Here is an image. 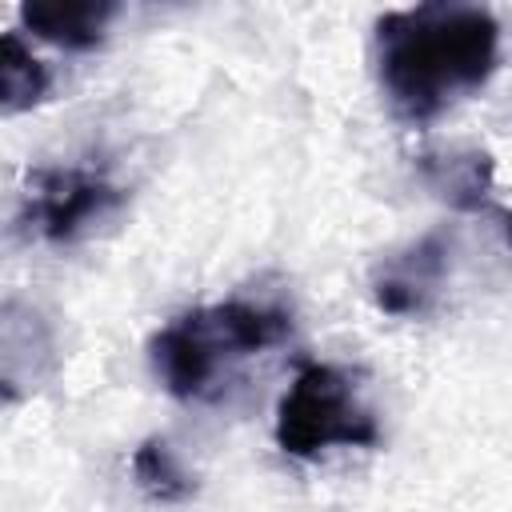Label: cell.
<instances>
[{
  "mask_svg": "<svg viewBox=\"0 0 512 512\" xmlns=\"http://www.w3.org/2000/svg\"><path fill=\"white\" fill-rule=\"evenodd\" d=\"M372 60L388 108L408 124L444 116L500 64V24L476 4H412L376 20Z\"/></svg>",
  "mask_w": 512,
  "mask_h": 512,
  "instance_id": "cell-1",
  "label": "cell"
},
{
  "mask_svg": "<svg viewBox=\"0 0 512 512\" xmlns=\"http://www.w3.org/2000/svg\"><path fill=\"white\" fill-rule=\"evenodd\" d=\"M292 316L264 300H220L172 316L148 340V364L160 388L184 404L224 388L236 364L288 340Z\"/></svg>",
  "mask_w": 512,
  "mask_h": 512,
  "instance_id": "cell-2",
  "label": "cell"
},
{
  "mask_svg": "<svg viewBox=\"0 0 512 512\" xmlns=\"http://www.w3.org/2000/svg\"><path fill=\"white\" fill-rule=\"evenodd\" d=\"M276 444L296 460H316L328 448H372L380 424L360 400L352 376L336 364H304L276 404Z\"/></svg>",
  "mask_w": 512,
  "mask_h": 512,
  "instance_id": "cell-3",
  "label": "cell"
},
{
  "mask_svg": "<svg viewBox=\"0 0 512 512\" xmlns=\"http://www.w3.org/2000/svg\"><path fill=\"white\" fill-rule=\"evenodd\" d=\"M120 204H124V188L116 180L84 164H60V168H40L32 176L16 224L44 244H72L92 224L112 216Z\"/></svg>",
  "mask_w": 512,
  "mask_h": 512,
  "instance_id": "cell-4",
  "label": "cell"
},
{
  "mask_svg": "<svg viewBox=\"0 0 512 512\" xmlns=\"http://www.w3.org/2000/svg\"><path fill=\"white\" fill-rule=\"evenodd\" d=\"M452 268V232L432 228L372 268V300L388 316H424Z\"/></svg>",
  "mask_w": 512,
  "mask_h": 512,
  "instance_id": "cell-5",
  "label": "cell"
},
{
  "mask_svg": "<svg viewBox=\"0 0 512 512\" xmlns=\"http://www.w3.org/2000/svg\"><path fill=\"white\" fill-rule=\"evenodd\" d=\"M116 12L112 0H32L20 4V24L56 48L88 52L104 40Z\"/></svg>",
  "mask_w": 512,
  "mask_h": 512,
  "instance_id": "cell-6",
  "label": "cell"
},
{
  "mask_svg": "<svg viewBox=\"0 0 512 512\" xmlns=\"http://www.w3.org/2000/svg\"><path fill=\"white\" fill-rule=\"evenodd\" d=\"M420 176L436 196H444L460 212H480L496 216L500 200L492 192V156L464 148V152H440V156H420Z\"/></svg>",
  "mask_w": 512,
  "mask_h": 512,
  "instance_id": "cell-7",
  "label": "cell"
},
{
  "mask_svg": "<svg viewBox=\"0 0 512 512\" xmlns=\"http://www.w3.org/2000/svg\"><path fill=\"white\" fill-rule=\"evenodd\" d=\"M48 92H52V72L32 56V48L20 40V32H4V40H0V108H4V116L44 104Z\"/></svg>",
  "mask_w": 512,
  "mask_h": 512,
  "instance_id": "cell-8",
  "label": "cell"
},
{
  "mask_svg": "<svg viewBox=\"0 0 512 512\" xmlns=\"http://www.w3.org/2000/svg\"><path fill=\"white\" fill-rule=\"evenodd\" d=\"M132 480L156 504H180V500H188L196 492L192 472L180 464V456L172 452V444L164 436H148L132 452Z\"/></svg>",
  "mask_w": 512,
  "mask_h": 512,
  "instance_id": "cell-9",
  "label": "cell"
},
{
  "mask_svg": "<svg viewBox=\"0 0 512 512\" xmlns=\"http://www.w3.org/2000/svg\"><path fill=\"white\" fill-rule=\"evenodd\" d=\"M492 220L500 224V232H504V240H508V248H512V208H504V204H500V212H496Z\"/></svg>",
  "mask_w": 512,
  "mask_h": 512,
  "instance_id": "cell-10",
  "label": "cell"
}]
</instances>
